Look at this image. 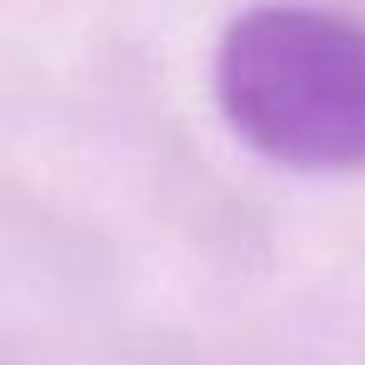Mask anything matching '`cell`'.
I'll return each mask as SVG.
<instances>
[{
	"label": "cell",
	"instance_id": "cell-1",
	"mask_svg": "<svg viewBox=\"0 0 365 365\" xmlns=\"http://www.w3.org/2000/svg\"><path fill=\"white\" fill-rule=\"evenodd\" d=\"M230 130L290 170H365V26L315 6H255L215 46Z\"/></svg>",
	"mask_w": 365,
	"mask_h": 365
}]
</instances>
